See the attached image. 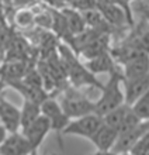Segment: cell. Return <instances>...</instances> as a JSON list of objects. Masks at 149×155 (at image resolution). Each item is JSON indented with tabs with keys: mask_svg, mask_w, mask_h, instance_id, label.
Wrapping results in <instances>:
<instances>
[{
	"mask_svg": "<svg viewBox=\"0 0 149 155\" xmlns=\"http://www.w3.org/2000/svg\"><path fill=\"white\" fill-rule=\"evenodd\" d=\"M58 54H59L60 62L65 69V74L68 75L69 81L72 82V85L75 87H80L85 85H92L96 86L99 89H103V85L96 79V75H93L89 72V69L82 64L77 57L75 55L72 49L68 45H59L58 47Z\"/></svg>",
	"mask_w": 149,
	"mask_h": 155,
	"instance_id": "1",
	"label": "cell"
},
{
	"mask_svg": "<svg viewBox=\"0 0 149 155\" xmlns=\"http://www.w3.org/2000/svg\"><path fill=\"white\" fill-rule=\"evenodd\" d=\"M121 72L115 69L113 74H110L109 82L101 89L100 99L94 102V114L105 116L115 107L124 104V92L121 89Z\"/></svg>",
	"mask_w": 149,
	"mask_h": 155,
	"instance_id": "2",
	"label": "cell"
},
{
	"mask_svg": "<svg viewBox=\"0 0 149 155\" xmlns=\"http://www.w3.org/2000/svg\"><path fill=\"white\" fill-rule=\"evenodd\" d=\"M59 104L70 120L94 113V102L76 89H66Z\"/></svg>",
	"mask_w": 149,
	"mask_h": 155,
	"instance_id": "3",
	"label": "cell"
},
{
	"mask_svg": "<svg viewBox=\"0 0 149 155\" xmlns=\"http://www.w3.org/2000/svg\"><path fill=\"white\" fill-rule=\"evenodd\" d=\"M103 123V118L100 116L90 113V114L82 116L77 118H72L68 123V126L65 127L60 134L63 135H77V137H83V138L89 140L94 131L100 127V124Z\"/></svg>",
	"mask_w": 149,
	"mask_h": 155,
	"instance_id": "4",
	"label": "cell"
},
{
	"mask_svg": "<svg viewBox=\"0 0 149 155\" xmlns=\"http://www.w3.org/2000/svg\"><path fill=\"white\" fill-rule=\"evenodd\" d=\"M41 114L48 118L49 124H51V130L57 131L59 135L62 130L68 126V123L70 121V118L63 113L60 104L52 97H47L41 103Z\"/></svg>",
	"mask_w": 149,
	"mask_h": 155,
	"instance_id": "5",
	"label": "cell"
},
{
	"mask_svg": "<svg viewBox=\"0 0 149 155\" xmlns=\"http://www.w3.org/2000/svg\"><path fill=\"white\" fill-rule=\"evenodd\" d=\"M49 131H51V124H49L48 118L42 114L37 118L34 123H31L27 128H24V130L21 131L25 138L28 140L34 155H37L38 148L41 147V144L44 143L45 137L48 135Z\"/></svg>",
	"mask_w": 149,
	"mask_h": 155,
	"instance_id": "6",
	"label": "cell"
},
{
	"mask_svg": "<svg viewBox=\"0 0 149 155\" xmlns=\"http://www.w3.org/2000/svg\"><path fill=\"white\" fill-rule=\"evenodd\" d=\"M0 155H34L28 140L21 131L10 133L0 144Z\"/></svg>",
	"mask_w": 149,
	"mask_h": 155,
	"instance_id": "7",
	"label": "cell"
},
{
	"mask_svg": "<svg viewBox=\"0 0 149 155\" xmlns=\"http://www.w3.org/2000/svg\"><path fill=\"white\" fill-rule=\"evenodd\" d=\"M148 131H149V123L142 121L135 128H132V130L122 133V134H118L117 140H115V143H114L113 148H111V152L115 155L128 152L131 150V147L141 138L142 135L148 134Z\"/></svg>",
	"mask_w": 149,
	"mask_h": 155,
	"instance_id": "8",
	"label": "cell"
},
{
	"mask_svg": "<svg viewBox=\"0 0 149 155\" xmlns=\"http://www.w3.org/2000/svg\"><path fill=\"white\" fill-rule=\"evenodd\" d=\"M122 75V74H121ZM121 85L124 86V103L131 106L137 99L144 96L149 92V76L141 78H132V79H127V78H121Z\"/></svg>",
	"mask_w": 149,
	"mask_h": 155,
	"instance_id": "9",
	"label": "cell"
},
{
	"mask_svg": "<svg viewBox=\"0 0 149 155\" xmlns=\"http://www.w3.org/2000/svg\"><path fill=\"white\" fill-rule=\"evenodd\" d=\"M0 121L7 134L20 131V109L4 97L0 100Z\"/></svg>",
	"mask_w": 149,
	"mask_h": 155,
	"instance_id": "10",
	"label": "cell"
},
{
	"mask_svg": "<svg viewBox=\"0 0 149 155\" xmlns=\"http://www.w3.org/2000/svg\"><path fill=\"white\" fill-rule=\"evenodd\" d=\"M117 137H118V133L115 128L107 126L105 123H101L100 127L94 131V134L89 140L94 144L97 151H111Z\"/></svg>",
	"mask_w": 149,
	"mask_h": 155,
	"instance_id": "11",
	"label": "cell"
},
{
	"mask_svg": "<svg viewBox=\"0 0 149 155\" xmlns=\"http://www.w3.org/2000/svg\"><path fill=\"white\" fill-rule=\"evenodd\" d=\"M7 87H13L16 89L18 93L24 97V100H31V102L35 103H42L47 97H49V94L47 93V90L42 89V87H34V86H30L27 83L21 81V79H17V81H7Z\"/></svg>",
	"mask_w": 149,
	"mask_h": 155,
	"instance_id": "12",
	"label": "cell"
},
{
	"mask_svg": "<svg viewBox=\"0 0 149 155\" xmlns=\"http://www.w3.org/2000/svg\"><path fill=\"white\" fill-rule=\"evenodd\" d=\"M85 66L93 75H96V74H113L114 71L117 69V68H115V64H114V58H113V55H111L110 51L109 52L101 54V55H99V57H96V58L87 59Z\"/></svg>",
	"mask_w": 149,
	"mask_h": 155,
	"instance_id": "13",
	"label": "cell"
},
{
	"mask_svg": "<svg viewBox=\"0 0 149 155\" xmlns=\"http://www.w3.org/2000/svg\"><path fill=\"white\" fill-rule=\"evenodd\" d=\"M28 65L24 59H11L6 61L4 65L0 68V78L4 81H17L21 79L28 72Z\"/></svg>",
	"mask_w": 149,
	"mask_h": 155,
	"instance_id": "14",
	"label": "cell"
},
{
	"mask_svg": "<svg viewBox=\"0 0 149 155\" xmlns=\"http://www.w3.org/2000/svg\"><path fill=\"white\" fill-rule=\"evenodd\" d=\"M109 45H110V35L109 34H101L93 41H90L89 44H86L83 48L79 49V52L82 57H85L86 59H92L104 52H109Z\"/></svg>",
	"mask_w": 149,
	"mask_h": 155,
	"instance_id": "15",
	"label": "cell"
},
{
	"mask_svg": "<svg viewBox=\"0 0 149 155\" xmlns=\"http://www.w3.org/2000/svg\"><path fill=\"white\" fill-rule=\"evenodd\" d=\"M60 14L63 16L65 21H66V25H68L69 31L76 37L77 34L83 33L87 27H86V23L83 20V16H82L80 12L75 10L73 7L70 6H66V7H62L59 10Z\"/></svg>",
	"mask_w": 149,
	"mask_h": 155,
	"instance_id": "16",
	"label": "cell"
},
{
	"mask_svg": "<svg viewBox=\"0 0 149 155\" xmlns=\"http://www.w3.org/2000/svg\"><path fill=\"white\" fill-rule=\"evenodd\" d=\"M124 65V74L122 78H127V79H132V78H141L148 75V55H142V57H138L135 59H131V61L122 64Z\"/></svg>",
	"mask_w": 149,
	"mask_h": 155,
	"instance_id": "17",
	"label": "cell"
},
{
	"mask_svg": "<svg viewBox=\"0 0 149 155\" xmlns=\"http://www.w3.org/2000/svg\"><path fill=\"white\" fill-rule=\"evenodd\" d=\"M41 116V104L31 100H24L20 109V131L34 123Z\"/></svg>",
	"mask_w": 149,
	"mask_h": 155,
	"instance_id": "18",
	"label": "cell"
},
{
	"mask_svg": "<svg viewBox=\"0 0 149 155\" xmlns=\"http://www.w3.org/2000/svg\"><path fill=\"white\" fill-rule=\"evenodd\" d=\"M129 111V106L128 104H121V106L113 109L111 111H109L105 116H103V123H105L107 126L113 127L115 130H118V127L121 126V123L124 120V117L127 116V113Z\"/></svg>",
	"mask_w": 149,
	"mask_h": 155,
	"instance_id": "19",
	"label": "cell"
},
{
	"mask_svg": "<svg viewBox=\"0 0 149 155\" xmlns=\"http://www.w3.org/2000/svg\"><path fill=\"white\" fill-rule=\"evenodd\" d=\"M134 116L139 120V121H148L149 118V92L137 99L135 102L129 106Z\"/></svg>",
	"mask_w": 149,
	"mask_h": 155,
	"instance_id": "20",
	"label": "cell"
},
{
	"mask_svg": "<svg viewBox=\"0 0 149 155\" xmlns=\"http://www.w3.org/2000/svg\"><path fill=\"white\" fill-rule=\"evenodd\" d=\"M34 14L35 13L30 10L28 7L25 8H18L14 16V23L21 28H28L34 24Z\"/></svg>",
	"mask_w": 149,
	"mask_h": 155,
	"instance_id": "21",
	"label": "cell"
},
{
	"mask_svg": "<svg viewBox=\"0 0 149 155\" xmlns=\"http://www.w3.org/2000/svg\"><path fill=\"white\" fill-rule=\"evenodd\" d=\"M131 155H149V134L142 135L128 151Z\"/></svg>",
	"mask_w": 149,
	"mask_h": 155,
	"instance_id": "22",
	"label": "cell"
},
{
	"mask_svg": "<svg viewBox=\"0 0 149 155\" xmlns=\"http://www.w3.org/2000/svg\"><path fill=\"white\" fill-rule=\"evenodd\" d=\"M139 123H142V121H139V120H138V118L134 116V113L131 111V109H129V111L127 113V116H125L124 120H122V123H121V126L118 127L117 133H118V134L127 133V131H129V130H132V128H135V127H137Z\"/></svg>",
	"mask_w": 149,
	"mask_h": 155,
	"instance_id": "23",
	"label": "cell"
},
{
	"mask_svg": "<svg viewBox=\"0 0 149 155\" xmlns=\"http://www.w3.org/2000/svg\"><path fill=\"white\" fill-rule=\"evenodd\" d=\"M34 24H38L40 27L45 30H51L52 28V16L51 12H40L34 14Z\"/></svg>",
	"mask_w": 149,
	"mask_h": 155,
	"instance_id": "24",
	"label": "cell"
},
{
	"mask_svg": "<svg viewBox=\"0 0 149 155\" xmlns=\"http://www.w3.org/2000/svg\"><path fill=\"white\" fill-rule=\"evenodd\" d=\"M69 6L77 12H89L96 10V0H69Z\"/></svg>",
	"mask_w": 149,
	"mask_h": 155,
	"instance_id": "25",
	"label": "cell"
},
{
	"mask_svg": "<svg viewBox=\"0 0 149 155\" xmlns=\"http://www.w3.org/2000/svg\"><path fill=\"white\" fill-rule=\"evenodd\" d=\"M34 2L35 0H13L11 4L16 8H25V7H30L31 4H34Z\"/></svg>",
	"mask_w": 149,
	"mask_h": 155,
	"instance_id": "26",
	"label": "cell"
},
{
	"mask_svg": "<svg viewBox=\"0 0 149 155\" xmlns=\"http://www.w3.org/2000/svg\"><path fill=\"white\" fill-rule=\"evenodd\" d=\"M0 24L2 25H6L7 21H6V10H4V2L0 0ZM7 27V25H6Z\"/></svg>",
	"mask_w": 149,
	"mask_h": 155,
	"instance_id": "27",
	"label": "cell"
},
{
	"mask_svg": "<svg viewBox=\"0 0 149 155\" xmlns=\"http://www.w3.org/2000/svg\"><path fill=\"white\" fill-rule=\"evenodd\" d=\"M6 87H7V83H6V81L0 78V100L4 97L3 93H4V90H6Z\"/></svg>",
	"mask_w": 149,
	"mask_h": 155,
	"instance_id": "28",
	"label": "cell"
},
{
	"mask_svg": "<svg viewBox=\"0 0 149 155\" xmlns=\"http://www.w3.org/2000/svg\"><path fill=\"white\" fill-rule=\"evenodd\" d=\"M45 2L49 4H52V6H57L58 3H62V4L68 3V6H69V0H45Z\"/></svg>",
	"mask_w": 149,
	"mask_h": 155,
	"instance_id": "29",
	"label": "cell"
},
{
	"mask_svg": "<svg viewBox=\"0 0 149 155\" xmlns=\"http://www.w3.org/2000/svg\"><path fill=\"white\" fill-rule=\"evenodd\" d=\"M6 135H7V131L3 128V126H0V144H2V141L6 138Z\"/></svg>",
	"mask_w": 149,
	"mask_h": 155,
	"instance_id": "30",
	"label": "cell"
},
{
	"mask_svg": "<svg viewBox=\"0 0 149 155\" xmlns=\"http://www.w3.org/2000/svg\"><path fill=\"white\" fill-rule=\"evenodd\" d=\"M94 155H115V154H113L111 151H97Z\"/></svg>",
	"mask_w": 149,
	"mask_h": 155,
	"instance_id": "31",
	"label": "cell"
},
{
	"mask_svg": "<svg viewBox=\"0 0 149 155\" xmlns=\"http://www.w3.org/2000/svg\"><path fill=\"white\" fill-rule=\"evenodd\" d=\"M3 2H4V3H10V4H11L13 0H3Z\"/></svg>",
	"mask_w": 149,
	"mask_h": 155,
	"instance_id": "32",
	"label": "cell"
},
{
	"mask_svg": "<svg viewBox=\"0 0 149 155\" xmlns=\"http://www.w3.org/2000/svg\"><path fill=\"white\" fill-rule=\"evenodd\" d=\"M53 155H59V154H53Z\"/></svg>",
	"mask_w": 149,
	"mask_h": 155,
	"instance_id": "33",
	"label": "cell"
},
{
	"mask_svg": "<svg viewBox=\"0 0 149 155\" xmlns=\"http://www.w3.org/2000/svg\"><path fill=\"white\" fill-rule=\"evenodd\" d=\"M0 27H2V24H0Z\"/></svg>",
	"mask_w": 149,
	"mask_h": 155,
	"instance_id": "34",
	"label": "cell"
}]
</instances>
